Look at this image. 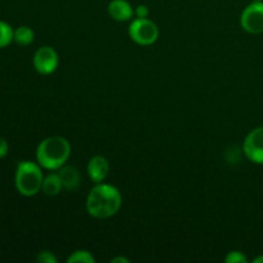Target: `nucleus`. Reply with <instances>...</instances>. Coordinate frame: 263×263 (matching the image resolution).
Masks as SVG:
<instances>
[{
    "mask_svg": "<svg viewBox=\"0 0 263 263\" xmlns=\"http://www.w3.org/2000/svg\"><path fill=\"white\" fill-rule=\"evenodd\" d=\"M247 158L256 164H263V126L252 130L243 144Z\"/></svg>",
    "mask_w": 263,
    "mask_h": 263,
    "instance_id": "0eeeda50",
    "label": "nucleus"
},
{
    "mask_svg": "<svg viewBox=\"0 0 263 263\" xmlns=\"http://www.w3.org/2000/svg\"><path fill=\"white\" fill-rule=\"evenodd\" d=\"M8 152H9V145H8L7 140L0 136V158H4L8 154Z\"/></svg>",
    "mask_w": 263,
    "mask_h": 263,
    "instance_id": "a211bd4d",
    "label": "nucleus"
},
{
    "mask_svg": "<svg viewBox=\"0 0 263 263\" xmlns=\"http://www.w3.org/2000/svg\"><path fill=\"white\" fill-rule=\"evenodd\" d=\"M131 40L143 46H149L158 40V26L149 18H136L128 27Z\"/></svg>",
    "mask_w": 263,
    "mask_h": 263,
    "instance_id": "20e7f679",
    "label": "nucleus"
},
{
    "mask_svg": "<svg viewBox=\"0 0 263 263\" xmlns=\"http://www.w3.org/2000/svg\"><path fill=\"white\" fill-rule=\"evenodd\" d=\"M36 261L40 263H57V257L51 252L44 251L40 252L36 257Z\"/></svg>",
    "mask_w": 263,
    "mask_h": 263,
    "instance_id": "dca6fc26",
    "label": "nucleus"
},
{
    "mask_svg": "<svg viewBox=\"0 0 263 263\" xmlns=\"http://www.w3.org/2000/svg\"><path fill=\"white\" fill-rule=\"evenodd\" d=\"M240 25L249 33L257 35L263 32V2L256 0L246 7L241 13Z\"/></svg>",
    "mask_w": 263,
    "mask_h": 263,
    "instance_id": "39448f33",
    "label": "nucleus"
},
{
    "mask_svg": "<svg viewBox=\"0 0 263 263\" xmlns=\"http://www.w3.org/2000/svg\"><path fill=\"white\" fill-rule=\"evenodd\" d=\"M122 207V195L109 184L95 185L86 198V211L95 218H109L117 215Z\"/></svg>",
    "mask_w": 263,
    "mask_h": 263,
    "instance_id": "f257e3e1",
    "label": "nucleus"
},
{
    "mask_svg": "<svg viewBox=\"0 0 263 263\" xmlns=\"http://www.w3.org/2000/svg\"><path fill=\"white\" fill-rule=\"evenodd\" d=\"M33 67L40 74H51L57 71L59 64V57L55 49L51 46H41L33 55Z\"/></svg>",
    "mask_w": 263,
    "mask_h": 263,
    "instance_id": "423d86ee",
    "label": "nucleus"
},
{
    "mask_svg": "<svg viewBox=\"0 0 263 263\" xmlns=\"http://www.w3.org/2000/svg\"><path fill=\"white\" fill-rule=\"evenodd\" d=\"M14 40V30L9 23L0 21V48H5Z\"/></svg>",
    "mask_w": 263,
    "mask_h": 263,
    "instance_id": "ddd939ff",
    "label": "nucleus"
},
{
    "mask_svg": "<svg viewBox=\"0 0 263 263\" xmlns=\"http://www.w3.org/2000/svg\"><path fill=\"white\" fill-rule=\"evenodd\" d=\"M63 189V184H62V180L59 174H50L46 177H44L43 186L41 190L45 195L48 197H55L61 193V190Z\"/></svg>",
    "mask_w": 263,
    "mask_h": 263,
    "instance_id": "9b49d317",
    "label": "nucleus"
},
{
    "mask_svg": "<svg viewBox=\"0 0 263 263\" xmlns=\"http://www.w3.org/2000/svg\"><path fill=\"white\" fill-rule=\"evenodd\" d=\"M110 262L112 263H128L130 261H128L127 258H125V257H116V258H113Z\"/></svg>",
    "mask_w": 263,
    "mask_h": 263,
    "instance_id": "6ab92c4d",
    "label": "nucleus"
},
{
    "mask_svg": "<svg viewBox=\"0 0 263 263\" xmlns=\"http://www.w3.org/2000/svg\"><path fill=\"white\" fill-rule=\"evenodd\" d=\"M108 13L113 20L118 21V22L130 21L135 14L133 7L127 0H112L108 4Z\"/></svg>",
    "mask_w": 263,
    "mask_h": 263,
    "instance_id": "1a4fd4ad",
    "label": "nucleus"
},
{
    "mask_svg": "<svg viewBox=\"0 0 263 263\" xmlns=\"http://www.w3.org/2000/svg\"><path fill=\"white\" fill-rule=\"evenodd\" d=\"M33 39H35V33H33L32 28H30L28 26H20L14 30V41L18 45H30L32 44Z\"/></svg>",
    "mask_w": 263,
    "mask_h": 263,
    "instance_id": "f8f14e48",
    "label": "nucleus"
},
{
    "mask_svg": "<svg viewBox=\"0 0 263 263\" xmlns=\"http://www.w3.org/2000/svg\"><path fill=\"white\" fill-rule=\"evenodd\" d=\"M67 262L68 263H95L94 256L91 254V252L89 251H76L71 254V256L67 258Z\"/></svg>",
    "mask_w": 263,
    "mask_h": 263,
    "instance_id": "4468645a",
    "label": "nucleus"
},
{
    "mask_svg": "<svg viewBox=\"0 0 263 263\" xmlns=\"http://www.w3.org/2000/svg\"><path fill=\"white\" fill-rule=\"evenodd\" d=\"M261 2H263V0H261Z\"/></svg>",
    "mask_w": 263,
    "mask_h": 263,
    "instance_id": "412c9836",
    "label": "nucleus"
},
{
    "mask_svg": "<svg viewBox=\"0 0 263 263\" xmlns=\"http://www.w3.org/2000/svg\"><path fill=\"white\" fill-rule=\"evenodd\" d=\"M253 263H263V254H262V256L257 257V258H254Z\"/></svg>",
    "mask_w": 263,
    "mask_h": 263,
    "instance_id": "aec40b11",
    "label": "nucleus"
},
{
    "mask_svg": "<svg viewBox=\"0 0 263 263\" xmlns=\"http://www.w3.org/2000/svg\"><path fill=\"white\" fill-rule=\"evenodd\" d=\"M134 13H135L136 18H148L149 15V8L146 5H138V7L134 9Z\"/></svg>",
    "mask_w": 263,
    "mask_h": 263,
    "instance_id": "f3484780",
    "label": "nucleus"
},
{
    "mask_svg": "<svg viewBox=\"0 0 263 263\" xmlns=\"http://www.w3.org/2000/svg\"><path fill=\"white\" fill-rule=\"evenodd\" d=\"M58 174L61 176L63 187H66L67 190H74L79 187L80 182H81V176L76 167L63 166L59 168Z\"/></svg>",
    "mask_w": 263,
    "mask_h": 263,
    "instance_id": "9d476101",
    "label": "nucleus"
},
{
    "mask_svg": "<svg viewBox=\"0 0 263 263\" xmlns=\"http://www.w3.org/2000/svg\"><path fill=\"white\" fill-rule=\"evenodd\" d=\"M87 174L92 182L99 184L105 180L109 174V163L103 156H95L87 163Z\"/></svg>",
    "mask_w": 263,
    "mask_h": 263,
    "instance_id": "6e6552de",
    "label": "nucleus"
},
{
    "mask_svg": "<svg viewBox=\"0 0 263 263\" xmlns=\"http://www.w3.org/2000/svg\"><path fill=\"white\" fill-rule=\"evenodd\" d=\"M44 176L41 166L35 162L23 161L18 164L15 171L14 184L18 193L23 197H33L43 186Z\"/></svg>",
    "mask_w": 263,
    "mask_h": 263,
    "instance_id": "7ed1b4c3",
    "label": "nucleus"
},
{
    "mask_svg": "<svg viewBox=\"0 0 263 263\" xmlns=\"http://www.w3.org/2000/svg\"><path fill=\"white\" fill-rule=\"evenodd\" d=\"M225 261L228 263H247V257L243 252L239 251H233L225 257Z\"/></svg>",
    "mask_w": 263,
    "mask_h": 263,
    "instance_id": "2eb2a0df",
    "label": "nucleus"
},
{
    "mask_svg": "<svg viewBox=\"0 0 263 263\" xmlns=\"http://www.w3.org/2000/svg\"><path fill=\"white\" fill-rule=\"evenodd\" d=\"M71 156V145L62 136H49L39 144L36 159L43 168L57 171L66 164Z\"/></svg>",
    "mask_w": 263,
    "mask_h": 263,
    "instance_id": "f03ea898",
    "label": "nucleus"
}]
</instances>
